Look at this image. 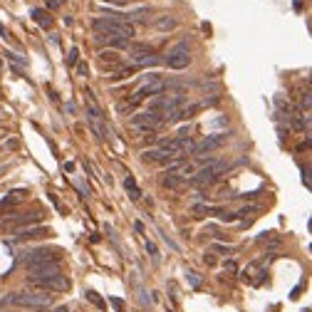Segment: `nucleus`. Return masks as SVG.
I'll list each match as a JSON object with an SVG mask.
<instances>
[{
  "label": "nucleus",
  "instance_id": "7ed1b4c3",
  "mask_svg": "<svg viewBox=\"0 0 312 312\" xmlns=\"http://www.w3.org/2000/svg\"><path fill=\"white\" fill-rule=\"evenodd\" d=\"M129 60H132L134 65H144V67H146V65L154 67V65H161V62H164V57L156 55L154 47H149V45H132Z\"/></svg>",
  "mask_w": 312,
  "mask_h": 312
},
{
  "label": "nucleus",
  "instance_id": "dca6fc26",
  "mask_svg": "<svg viewBox=\"0 0 312 312\" xmlns=\"http://www.w3.org/2000/svg\"><path fill=\"white\" fill-rule=\"evenodd\" d=\"M32 18H35V22H37V25H43V27H50V25H52L50 13H47V10H43V8H35V10H32Z\"/></svg>",
  "mask_w": 312,
  "mask_h": 312
},
{
  "label": "nucleus",
  "instance_id": "39448f33",
  "mask_svg": "<svg viewBox=\"0 0 312 312\" xmlns=\"http://www.w3.org/2000/svg\"><path fill=\"white\" fill-rule=\"evenodd\" d=\"M164 62H166L171 69H186V67L191 65V47H188L186 43H178V45L164 57Z\"/></svg>",
  "mask_w": 312,
  "mask_h": 312
},
{
  "label": "nucleus",
  "instance_id": "f03ea898",
  "mask_svg": "<svg viewBox=\"0 0 312 312\" xmlns=\"http://www.w3.org/2000/svg\"><path fill=\"white\" fill-rule=\"evenodd\" d=\"M3 305H15V307H27L35 312H45L55 305V297L45 290H32V292H10L3 297Z\"/></svg>",
  "mask_w": 312,
  "mask_h": 312
},
{
  "label": "nucleus",
  "instance_id": "2f4dec72",
  "mask_svg": "<svg viewBox=\"0 0 312 312\" xmlns=\"http://www.w3.org/2000/svg\"><path fill=\"white\" fill-rule=\"evenodd\" d=\"M5 208H8V201H0V213H5Z\"/></svg>",
  "mask_w": 312,
  "mask_h": 312
},
{
  "label": "nucleus",
  "instance_id": "a211bd4d",
  "mask_svg": "<svg viewBox=\"0 0 312 312\" xmlns=\"http://www.w3.org/2000/svg\"><path fill=\"white\" fill-rule=\"evenodd\" d=\"M136 72V67H124V69H116L111 77H109V80L111 82H122V80H129V77Z\"/></svg>",
  "mask_w": 312,
  "mask_h": 312
},
{
  "label": "nucleus",
  "instance_id": "9d476101",
  "mask_svg": "<svg viewBox=\"0 0 312 312\" xmlns=\"http://www.w3.org/2000/svg\"><path fill=\"white\" fill-rule=\"evenodd\" d=\"M15 236H18V241H37V238L50 236V228H45V225H40V228H18Z\"/></svg>",
  "mask_w": 312,
  "mask_h": 312
},
{
  "label": "nucleus",
  "instance_id": "0eeeda50",
  "mask_svg": "<svg viewBox=\"0 0 312 312\" xmlns=\"http://www.w3.org/2000/svg\"><path fill=\"white\" fill-rule=\"evenodd\" d=\"M161 114H156V111H139V114H134L132 116V124L136 127V129H141V132H154V129H159L161 127Z\"/></svg>",
  "mask_w": 312,
  "mask_h": 312
},
{
  "label": "nucleus",
  "instance_id": "6ab92c4d",
  "mask_svg": "<svg viewBox=\"0 0 312 312\" xmlns=\"http://www.w3.org/2000/svg\"><path fill=\"white\" fill-rule=\"evenodd\" d=\"M211 211H213V206H208V203H196L193 206V213H199V216H211Z\"/></svg>",
  "mask_w": 312,
  "mask_h": 312
},
{
  "label": "nucleus",
  "instance_id": "6e6552de",
  "mask_svg": "<svg viewBox=\"0 0 312 312\" xmlns=\"http://www.w3.org/2000/svg\"><path fill=\"white\" fill-rule=\"evenodd\" d=\"M223 141H225V134H213V136H206L201 144H193V151H191V154L196 156V159H201L203 154L221 149V146H223Z\"/></svg>",
  "mask_w": 312,
  "mask_h": 312
},
{
  "label": "nucleus",
  "instance_id": "412c9836",
  "mask_svg": "<svg viewBox=\"0 0 312 312\" xmlns=\"http://www.w3.org/2000/svg\"><path fill=\"white\" fill-rule=\"evenodd\" d=\"M77 60H80V52H77V47H72L69 57H67V65H77Z\"/></svg>",
  "mask_w": 312,
  "mask_h": 312
},
{
  "label": "nucleus",
  "instance_id": "f257e3e1",
  "mask_svg": "<svg viewBox=\"0 0 312 312\" xmlns=\"http://www.w3.org/2000/svg\"><path fill=\"white\" fill-rule=\"evenodd\" d=\"M92 27H94V40L97 43H107V45H111L116 50H124L129 45V40L134 37V27L122 15L94 18Z\"/></svg>",
  "mask_w": 312,
  "mask_h": 312
},
{
  "label": "nucleus",
  "instance_id": "473e14b6",
  "mask_svg": "<svg viewBox=\"0 0 312 312\" xmlns=\"http://www.w3.org/2000/svg\"><path fill=\"white\" fill-rule=\"evenodd\" d=\"M5 171H8V166H0V176H3Z\"/></svg>",
  "mask_w": 312,
  "mask_h": 312
},
{
  "label": "nucleus",
  "instance_id": "1a4fd4ad",
  "mask_svg": "<svg viewBox=\"0 0 312 312\" xmlns=\"http://www.w3.org/2000/svg\"><path fill=\"white\" fill-rule=\"evenodd\" d=\"M45 260H60V250H47V248H35L30 253H25L22 263L30 267V265H37V263H45Z\"/></svg>",
  "mask_w": 312,
  "mask_h": 312
},
{
  "label": "nucleus",
  "instance_id": "2eb2a0df",
  "mask_svg": "<svg viewBox=\"0 0 312 312\" xmlns=\"http://www.w3.org/2000/svg\"><path fill=\"white\" fill-rule=\"evenodd\" d=\"M176 25H178V22H176V18H171V15H161L159 20H156V30H161V32H171Z\"/></svg>",
  "mask_w": 312,
  "mask_h": 312
},
{
  "label": "nucleus",
  "instance_id": "f3484780",
  "mask_svg": "<svg viewBox=\"0 0 312 312\" xmlns=\"http://www.w3.org/2000/svg\"><path fill=\"white\" fill-rule=\"evenodd\" d=\"M85 109H87V116H89V119H94V122H102L104 119V114H102V109L89 99V102H85Z\"/></svg>",
  "mask_w": 312,
  "mask_h": 312
},
{
  "label": "nucleus",
  "instance_id": "4468645a",
  "mask_svg": "<svg viewBox=\"0 0 312 312\" xmlns=\"http://www.w3.org/2000/svg\"><path fill=\"white\" fill-rule=\"evenodd\" d=\"M124 188L129 191V199H132V201H139V199H141V188L136 186L134 176H127V178H124Z\"/></svg>",
  "mask_w": 312,
  "mask_h": 312
},
{
  "label": "nucleus",
  "instance_id": "5701e85b",
  "mask_svg": "<svg viewBox=\"0 0 312 312\" xmlns=\"http://www.w3.org/2000/svg\"><path fill=\"white\" fill-rule=\"evenodd\" d=\"M146 250L151 253V258H154V260H159V250H156V245H154L151 241H146Z\"/></svg>",
  "mask_w": 312,
  "mask_h": 312
},
{
  "label": "nucleus",
  "instance_id": "bb28decb",
  "mask_svg": "<svg viewBox=\"0 0 312 312\" xmlns=\"http://www.w3.org/2000/svg\"><path fill=\"white\" fill-rule=\"evenodd\" d=\"M300 104H302L305 109H310V92H305V94H302V99H300Z\"/></svg>",
  "mask_w": 312,
  "mask_h": 312
},
{
  "label": "nucleus",
  "instance_id": "7c9ffc66",
  "mask_svg": "<svg viewBox=\"0 0 312 312\" xmlns=\"http://www.w3.org/2000/svg\"><path fill=\"white\" fill-rule=\"evenodd\" d=\"M104 3H114V5H127V0H104Z\"/></svg>",
  "mask_w": 312,
  "mask_h": 312
},
{
  "label": "nucleus",
  "instance_id": "aec40b11",
  "mask_svg": "<svg viewBox=\"0 0 312 312\" xmlns=\"http://www.w3.org/2000/svg\"><path fill=\"white\" fill-rule=\"evenodd\" d=\"M87 297H89V300H92V302H94L97 307H102V310L107 307V302H104V300H102V297H99L97 292H92V290H89V292H87Z\"/></svg>",
  "mask_w": 312,
  "mask_h": 312
},
{
  "label": "nucleus",
  "instance_id": "20e7f679",
  "mask_svg": "<svg viewBox=\"0 0 312 312\" xmlns=\"http://www.w3.org/2000/svg\"><path fill=\"white\" fill-rule=\"evenodd\" d=\"M27 270H30V278H27V280H45V278H57V275H62L60 260H45V263L30 265Z\"/></svg>",
  "mask_w": 312,
  "mask_h": 312
},
{
  "label": "nucleus",
  "instance_id": "9b49d317",
  "mask_svg": "<svg viewBox=\"0 0 312 312\" xmlns=\"http://www.w3.org/2000/svg\"><path fill=\"white\" fill-rule=\"evenodd\" d=\"M99 62H102L104 69H116L119 67V55H116L114 50H107V52L99 55Z\"/></svg>",
  "mask_w": 312,
  "mask_h": 312
},
{
  "label": "nucleus",
  "instance_id": "c85d7f7f",
  "mask_svg": "<svg viewBox=\"0 0 312 312\" xmlns=\"http://www.w3.org/2000/svg\"><path fill=\"white\" fill-rule=\"evenodd\" d=\"M203 260H206V263H208V265H216V258H213V255H211V253H206V255H203Z\"/></svg>",
  "mask_w": 312,
  "mask_h": 312
},
{
  "label": "nucleus",
  "instance_id": "b1692460",
  "mask_svg": "<svg viewBox=\"0 0 312 312\" xmlns=\"http://www.w3.org/2000/svg\"><path fill=\"white\" fill-rule=\"evenodd\" d=\"M260 208L258 206H245V208H241V213H236V216H248V213H258Z\"/></svg>",
  "mask_w": 312,
  "mask_h": 312
},
{
  "label": "nucleus",
  "instance_id": "cd10ccee",
  "mask_svg": "<svg viewBox=\"0 0 312 312\" xmlns=\"http://www.w3.org/2000/svg\"><path fill=\"white\" fill-rule=\"evenodd\" d=\"M111 305H114V307H116V310H122V307H124V302H122V300H119V297H114V300H111Z\"/></svg>",
  "mask_w": 312,
  "mask_h": 312
},
{
  "label": "nucleus",
  "instance_id": "ddd939ff",
  "mask_svg": "<svg viewBox=\"0 0 312 312\" xmlns=\"http://www.w3.org/2000/svg\"><path fill=\"white\" fill-rule=\"evenodd\" d=\"M40 213H32V216H27V213H22V216H15V218H10V223L13 225H20V228H27V225H32V223H40Z\"/></svg>",
  "mask_w": 312,
  "mask_h": 312
},
{
  "label": "nucleus",
  "instance_id": "423d86ee",
  "mask_svg": "<svg viewBox=\"0 0 312 312\" xmlns=\"http://www.w3.org/2000/svg\"><path fill=\"white\" fill-rule=\"evenodd\" d=\"M32 288L45 290V292H67L69 290V278L57 275V278H45V280H27Z\"/></svg>",
  "mask_w": 312,
  "mask_h": 312
},
{
  "label": "nucleus",
  "instance_id": "c756f323",
  "mask_svg": "<svg viewBox=\"0 0 312 312\" xmlns=\"http://www.w3.org/2000/svg\"><path fill=\"white\" fill-rule=\"evenodd\" d=\"M77 72H80V74H87V72H89V69H87V65H85V62H82V65H80V67H77Z\"/></svg>",
  "mask_w": 312,
  "mask_h": 312
},
{
  "label": "nucleus",
  "instance_id": "4be33fe9",
  "mask_svg": "<svg viewBox=\"0 0 312 312\" xmlns=\"http://www.w3.org/2000/svg\"><path fill=\"white\" fill-rule=\"evenodd\" d=\"M218 102H221V97H218V94H211L208 99H203L201 107H213V104H218Z\"/></svg>",
  "mask_w": 312,
  "mask_h": 312
},
{
  "label": "nucleus",
  "instance_id": "f8f14e48",
  "mask_svg": "<svg viewBox=\"0 0 312 312\" xmlns=\"http://www.w3.org/2000/svg\"><path fill=\"white\" fill-rule=\"evenodd\" d=\"M181 183H183V178H181L176 171H166L164 178H161V186H164V188H171V191L181 188Z\"/></svg>",
  "mask_w": 312,
  "mask_h": 312
},
{
  "label": "nucleus",
  "instance_id": "a878e982",
  "mask_svg": "<svg viewBox=\"0 0 312 312\" xmlns=\"http://www.w3.org/2000/svg\"><path fill=\"white\" fill-rule=\"evenodd\" d=\"M188 280H191V285H193V288H199V285H201L199 275H196V272H193V270H188Z\"/></svg>",
  "mask_w": 312,
  "mask_h": 312
},
{
  "label": "nucleus",
  "instance_id": "393cba45",
  "mask_svg": "<svg viewBox=\"0 0 312 312\" xmlns=\"http://www.w3.org/2000/svg\"><path fill=\"white\" fill-rule=\"evenodd\" d=\"M216 253H225V255H233V248L230 245H213Z\"/></svg>",
  "mask_w": 312,
  "mask_h": 312
}]
</instances>
